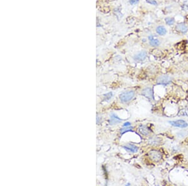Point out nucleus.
<instances>
[{
	"instance_id": "20e7f679",
	"label": "nucleus",
	"mask_w": 188,
	"mask_h": 186,
	"mask_svg": "<svg viewBox=\"0 0 188 186\" xmlns=\"http://www.w3.org/2000/svg\"><path fill=\"white\" fill-rule=\"evenodd\" d=\"M169 124L171 125L172 126L176 127H179V128H186V127H188V123L184 121L183 120H174V121H169Z\"/></svg>"
},
{
	"instance_id": "4468645a",
	"label": "nucleus",
	"mask_w": 188,
	"mask_h": 186,
	"mask_svg": "<svg viewBox=\"0 0 188 186\" xmlns=\"http://www.w3.org/2000/svg\"><path fill=\"white\" fill-rule=\"evenodd\" d=\"M131 131H132V127L131 126L124 127V128L120 129V134H121V135H122V134H125V132H131Z\"/></svg>"
},
{
	"instance_id": "39448f33",
	"label": "nucleus",
	"mask_w": 188,
	"mask_h": 186,
	"mask_svg": "<svg viewBox=\"0 0 188 186\" xmlns=\"http://www.w3.org/2000/svg\"><path fill=\"white\" fill-rule=\"evenodd\" d=\"M141 94L143 96H145L146 98H149V99H154L153 96V92H152V89L150 87H147L144 89L142 90V91L141 92Z\"/></svg>"
},
{
	"instance_id": "a211bd4d",
	"label": "nucleus",
	"mask_w": 188,
	"mask_h": 186,
	"mask_svg": "<svg viewBox=\"0 0 188 186\" xmlns=\"http://www.w3.org/2000/svg\"><path fill=\"white\" fill-rule=\"evenodd\" d=\"M139 0H129V3L131 5H134V4H136L137 3H139Z\"/></svg>"
},
{
	"instance_id": "f3484780",
	"label": "nucleus",
	"mask_w": 188,
	"mask_h": 186,
	"mask_svg": "<svg viewBox=\"0 0 188 186\" xmlns=\"http://www.w3.org/2000/svg\"><path fill=\"white\" fill-rule=\"evenodd\" d=\"M104 96H105V100H109L110 98L112 96V93L109 92V93H108L105 94V95H104Z\"/></svg>"
},
{
	"instance_id": "9b49d317",
	"label": "nucleus",
	"mask_w": 188,
	"mask_h": 186,
	"mask_svg": "<svg viewBox=\"0 0 188 186\" xmlns=\"http://www.w3.org/2000/svg\"><path fill=\"white\" fill-rule=\"evenodd\" d=\"M161 139L158 137H151L149 139V143L152 145L154 146H156V145H157L160 144V142H161Z\"/></svg>"
},
{
	"instance_id": "6ab92c4d",
	"label": "nucleus",
	"mask_w": 188,
	"mask_h": 186,
	"mask_svg": "<svg viewBox=\"0 0 188 186\" xmlns=\"http://www.w3.org/2000/svg\"><path fill=\"white\" fill-rule=\"evenodd\" d=\"M130 125H131V124H130V122H125V124H124L123 127H129V126H130Z\"/></svg>"
},
{
	"instance_id": "7ed1b4c3",
	"label": "nucleus",
	"mask_w": 188,
	"mask_h": 186,
	"mask_svg": "<svg viewBox=\"0 0 188 186\" xmlns=\"http://www.w3.org/2000/svg\"><path fill=\"white\" fill-rule=\"evenodd\" d=\"M157 84L162 85H167L172 82V78L170 76L167 75H160L157 79Z\"/></svg>"
},
{
	"instance_id": "dca6fc26",
	"label": "nucleus",
	"mask_w": 188,
	"mask_h": 186,
	"mask_svg": "<svg viewBox=\"0 0 188 186\" xmlns=\"http://www.w3.org/2000/svg\"><path fill=\"white\" fill-rule=\"evenodd\" d=\"M146 2L147 3L150 4H152L154 6H157V2L156 1V0H145Z\"/></svg>"
},
{
	"instance_id": "2eb2a0df",
	"label": "nucleus",
	"mask_w": 188,
	"mask_h": 186,
	"mask_svg": "<svg viewBox=\"0 0 188 186\" xmlns=\"http://www.w3.org/2000/svg\"><path fill=\"white\" fill-rule=\"evenodd\" d=\"M165 21H166L167 25L171 26V25H174V22H175V20H174V18H170V17H167V18H165Z\"/></svg>"
},
{
	"instance_id": "f257e3e1",
	"label": "nucleus",
	"mask_w": 188,
	"mask_h": 186,
	"mask_svg": "<svg viewBox=\"0 0 188 186\" xmlns=\"http://www.w3.org/2000/svg\"><path fill=\"white\" fill-rule=\"evenodd\" d=\"M134 96H135V92L132 90H129V91H125L122 92L119 95V98L122 103H127L132 100Z\"/></svg>"
},
{
	"instance_id": "6e6552de",
	"label": "nucleus",
	"mask_w": 188,
	"mask_h": 186,
	"mask_svg": "<svg viewBox=\"0 0 188 186\" xmlns=\"http://www.w3.org/2000/svg\"><path fill=\"white\" fill-rule=\"evenodd\" d=\"M123 148L125 149V150L128 152H132V153H136L138 151L139 148L137 147L136 145L133 144H127L124 145Z\"/></svg>"
},
{
	"instance_id": "ddd939ff",
	"label": "nucleus",
	"mask_w": 188,
	"mask_h": 186,
	"mask_svg": "<svg viewBox=\"0 0 188 186\" xmlns=\"http://www.w3.org/2000/svg\"><path fill=\"white\" fill-rule=\"evenodd\" d=\"M156 32L159 35H165L167 33V30L163 26H159L156 28Z\"/></svg>"
},
{
	"instance_id": "f8f14e48",
	"label": "nucleus",
	"mask_w": 188,
	"mask_h": 186,
	"mask_svg": "<svg viewBox=\"0 0 188 186\" xmlns=\"http://www.w3.org/2000/svg\"><path fill=\"white\" fill-rule=\"evenodd\" d=\"M176 30L179 31L181 32V33H185L188 31V28L183 23H180L176 26Z\"/></svg>"
},
{
	"instance_id": "423d86ee",
	"label": "nucleus",
	"mask_w": 188,
	"mask_h": 186,
	"mask_svg": "<svg viewBox=\"0 0 188 186\" xmlns=\"http://www.w3.org/2000/svg\"><path fill=\"white\" fill-rule=\"evenodd\" d=\"M147 52L145 51H141L134 55V59L136 61H143L146 58Z\"/></svg>"
},
{
	"instance_id": "9d476101",
	"label": "nucleus",
	"mask_w": 188,
	"mask_h": 186,
	"mask_svg": "<svg viewBox=\"0 0 188 186\" xmlns=\"http://www.w3.org/2000/svg\"><path fill=\"white\" fill-rule=\"evenodd\" d=\"M149 39L150 45L152 46H157L160 45V41L157 38H156L155 36L151 35L149 36Z\"/></svg>"
},
{
	"instance_id": "1a4fd4ad",
	"label": "nucleus",
	"mask_w": 188,
	"mask_h": 186,
	"mask_svg": "<svg viewBox=\"0 0 188 186\" xmlns=\"http://www.w3.org/2000/svg\"><path fill=\"white\" fill-rule=\"evenodd\" d=\"M138 130L139 132L141 134H142V135H145V136H147V135H149L150 130H151L147 126L144 125H139Z\"/></svg>"
},
{
	"instance_id": "f03ea898",
	"label": "nucleus",
	"mask_w": 188,
	"mask_h": 186,
	"mask_svg": "<svg viewBox=\"0 0 188 186\" xmlns=\"http://www.w3.org/2000/svg\"><path fill=\"white\" fill-rule=\"evenodd\" d=\"M149 157L153 162H157L162 158V152L157 150H151L148 153Z\"/></svg>"
},
{
	"instance_id": "0eeeda50",
	"label": "nucleus",
	"mask_w": 188,
	"mask_h": 186,
	"mask_svg": "<svg viewBox=\"0 0 188 186\" xmlns=\"http://www.w3.org/2000/svg\"><path fill=\"white\" fill-rule=\"evenodd\" d=\"M122 121V120H121L119 117H118L116 114H115V113H111L110 114V119L109 120L110 125H115V124H119V123H120Z\"/></svg>"
}]
</instances>
